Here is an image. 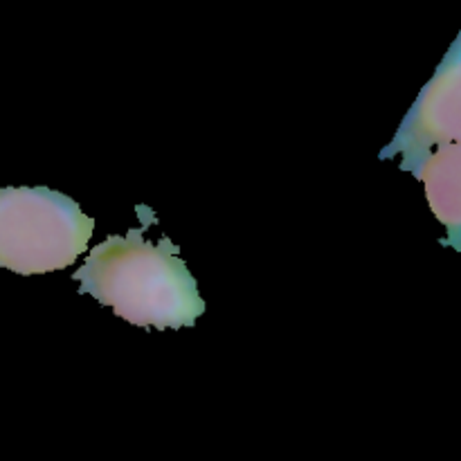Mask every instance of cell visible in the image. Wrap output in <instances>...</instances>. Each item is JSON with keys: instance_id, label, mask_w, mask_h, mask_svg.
<instances>
[{"instance_id": "cell-1", "label": "cell", "mask_w": 461, "mask_h": 461, "mask_svg": "<svg viewBox=\"0 0 461 461\" xmlns=\"http://www.w3.org/2000/svg\"><path fill=\"white\" fill-rule=\"evenodd\" d=\"M72 279L79 282L81 293L111 306L117 318L135 327L185 329L205 313V300L178 257V246L169 237L147 241L142 228L104 239Z\"/></svg>"}, {"instance_id": "cell-2", "label": "cell", "mask_w": 461, "mask_h": 461, "mask_svg": "<svg viewBox=\"0 0 461 461\" xmlns=\"http://www.w3.org/2000/svg\"><path fill=\"white\" fill-rule=\"evenodd\" d=\"M93 232V216L57 189H0V268L16 275L66 270L84 255Z\"/></svg>"}, {"instance_id": "cell-3", "label": "cell", "mask_w": 461, "mask_h": 461, "mask_svg": "<svg viewBox=\"0 0 461 461\" xmlns=\"http://www.w3.org/2000/svg\"><path fill=\"white\" fill-rule=\"evenodd\" d=\"M461 39L453 41L432 79L419 93L381 160L401 156V169L414 176L432 149L461 138Z\"/></svg>"}, {"instance_id": "cell-4", "label": "cell", "mask_w": 461, "mask_h": 461, "mask_svg": "<svg viewBox=\"0 0 461 461\" xmlns=\"http://www.w3.org/2000/svg\"><path fill=\"white\" fill-rule=\"evenodd\" d=\"M461 144L448 142L432 149L430 156L419 165L414 178L426 185V198L430 203L432 214L448 230V246L459 250V228H461Z\"/></svg>"}]
</instances>
